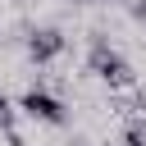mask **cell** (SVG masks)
Returning <instances> with one entry per match:
<instances>
[{
    "label": "cell",
    "mask_w": 146,
    "mask_h": 146,
    "mask_svg": "<svg viewBox=\"0 0 146 146\" xmlns=\"http://www.w3.org/2000/svg\"><path fill=\"white\" fill-rule=\"evenodd\" d=\"M18 110H27L32 119H41V123H68V110L50 96V91H41V87H32V91H23V100H18Z\"/></svg>",
    "instance_id": "7a4b0ae2"
},
{
    "label": "cell",
    "mask_w": 146,
    "mask_h": 146,
    "mask_svg": "<svg viewBox=\"0 0 146 146\" xmlns=\"http://www.w3.org/2000/svg\"><path fill=\"white\" fill-rule=\"evenodd\" d=\"M123 146H146V123H128V132H123Z\"/></svg>",
    "instance_id": "277c9868"
},
{
    "label": "cell",
    "mask_w": 146,
    "mask_h": 146,
    "mask_svg": "<svg viewBox=\"0 0 146 146\" xmlns=\"http://www.w3.org/2000/svg\"><path fill=\"white\" fill-rule=\"evenodd\" d=\"M0 128H14V105H9L5 91H0Z\"/></svg>",
    "instance_id": "5b68a950"
},
{
    "label": "cell",
    "mask_w": 146,
    "mask_h": 146,
    "mask_svg": "<svg viewBox=\"0 0 146 146\" xmlns=\"http://www.w3.org/2000/svg\"><path fill=\"white\" fill-rule=\"evenodd\" d=\"M128 14H132L137 23H146V0H132V5H128Z\"/></svg>",
    "instance_id": "8992f818"
},
{
    "label": "cell",
    "mask_w": 146,
    "mask_h": 146,
    "mask_svg": "<svg viewBox=\"0 0 146 146\" xmlns=\"http://www.w3.org/2000/svg\"><path fill=\"white\" fill-rule=\"evenodd\" d=\"M68 5H78V0H68Z\"/></svg>",
    "instance_id": "9c48e42d"
},
{
    "label": "cell",
    "mask_w": 146,
    "mask_h": 146,
    "mask_svg": "<svg viewBox=\"0 0 146 146\" xmlns=\"http://www.w3.org/2000/svg\"><path fill=\"white\" fill-rule=\"evenodd\" d=\"M96 5H119V0H96Z\"/></svg>",
    "instance_id": "ba28073f"
},
{
    "label": "cell",
    "mask_w": 146,
    "mask_h": 146,
    "mask_svg": "<svg viewBox=\"0 0 146 146\" xmlns=\"http://www.w3.org/2000/svg\"><path fill=\"white\" fill-rule=\"evenodd\" d=\"M87 68L105 82V87H114V91H123V87H132L137 82V73H132V64L100 36V32H91V41H87Z\"/></svg>",
    "instance_id": "6da1fadb"
},
{
    "label": "cell",
    "mask_w": 146,
    "mask_h": 146,
    "mask_svg": "<svg viewBox=\"0 0 146 146\" xmlns=\"http://www.w3.org/2000/svg\"><path fill=\"white\" fill-rule=\"evenodd\" d=\"M5 141H9V146H27V141L18 137V128H5Z\"/></svg>",
    "instance_id": "52a82bcc"
},
{
    "label": "cell",
    "mask_w": 146,
    "mask_h": 146,
    "mask_svg": "<svg viewBox=\"0 0 146 146\" xmlns=\"http://www.w3.org/2000/svg\"><path fill=\"white\" fill-rule=\"evenodd\" d=\"M64 46H68V41H64L59 27H32V32H27V55H32L36 64H50Z\"/></svg>",
    "instance_id": "3957f363"
}]
</instances>
